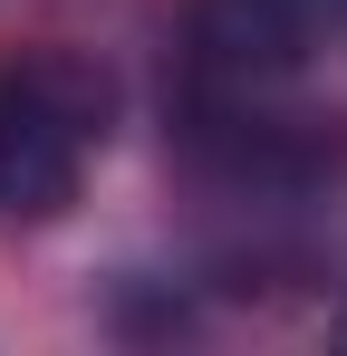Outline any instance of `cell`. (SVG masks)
Wrapping results in <instances>:
<instances>
[{"label":"cell","mask_w":347,"mask_h":356,"mask_svg":"<svg viewBox=\"0 0 347 356\" xmlns=\"http://www.w3.org/2000/svg\"><path fill=\"white\" fill-rule=\"evenodd\" d=\"M174 67H183V106L289 97L309 67V10L299 0H183Z\"/></svg>","instance_id":"2"},{"label":"cell","mask_w":347,"mask_h":356,"mask_svg":"<svg viewBox=\"0 0 347 356\" xmlns=\"http://www.w3.org/2000/svg\"><path fill=\"white\" fill-rule=\"evenodd\" d=\"M116 125V77L87 49H29L0 67V222H58Z\"/></svg>","instance_id":"1"}]
</instances>
